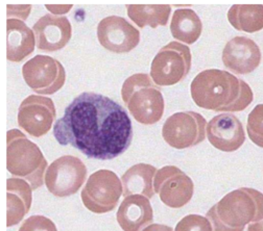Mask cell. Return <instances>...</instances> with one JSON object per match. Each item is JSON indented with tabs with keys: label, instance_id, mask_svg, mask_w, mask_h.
I'll use <instances>...</instances> for the list:
<instances>
[{
	"label": "cell",
	"instance_id": "cell-4",
	"mask_svg": "<svg viewBox=\"0 0 263 231\" xmlns=\"http://www.w3.org/2000/svg\"><path fill=\"white\" fill-rule=\"evenodd\" d=\"M48 163L40 148L18 129L7 134V170L14 177L27 181L32 190L44 183Z\"/></svg>",
	"mask_w": 263,
	"mask_h": 231
},
{
	"label": "cell",
	"instance_id": "cell-14",
	"mask_svg": "<svg viewBox=\"0 0 263 231\" xmlns=\"http://www.w3.org/2000/svg\"><path fill=\"white\" fill-rule=\"evenodd\" d=\"M207 138L210 144L223 152L238 150L246 141V134L240 120L232 114L215 116L207 124Z\"/></svg>",
	"mask_w": 263,
	"mask_h": 231
},
{
	"label": "cell",
	"instance_id": "cell-29",
	"mask_svg": "<svg viewBox=\"0 0 263 231\" xmlns=\"http://www.w3.org/2000/svg\"><path fill=\"white\" fill-rule=\"evenodd\" d=\"M142 231H175L171 226L162 225V224H151Z\"/></svg>",
	"mask_w": 263,
	"mask_h": 231
},
{
	"label": "cell",
	"instance_id": "cell-8",
	"mask_svg": "<svg viewBox=\"0 0 263 231\" xmlns=\"http://www.w3.org/2000/svg\"><path fill=\"white\" fill-rule=\"evenodd\" d=\"M88 174L85 163L77 156L64 155L48 166L44 183L55 197L65 198L78 193Z\"/></svg>",
	"mask_w": 263,
	"mask_h": 231
},
{
	"label": "cell",
	"instance_id": "cell-3",
	"mask_svg": "<svg viewBox=\"0 0 263 231\" xmlns=\"http://www.w3.org/2000/svg\"><path fill=\"white\" fill-rule=\"evenodd\" d=\"M213 231H243L247 225L263 219V194L240 187L227 194L206 214Z\"/></svg>",
	"mask_w": 263,
	"mask_h": 231
},
{
	"label": "cell",
	"instance_id": "cell-5",
	"mask_svg": "<svg viewBox=\"0 0 263 231\" xmlns=\"http://www.w3.org/2000/svg\"><path fill=\"white\" fill-rule=\"evenodd\" d=\"M121 98L129 114L140 124L153 125L163 117L165 109L163 94L148 74L137 73L126 78Z\"/></svg>",
	"mask_w": 263,
	"mask_h": 231
},
{
	"label": "cell",
	"instance_id": "cell-19",
	"mask_svg": "<svg viewBox=\"0 0 263 231\" xmlns=\"http://www.w3.org/2000/svg\"><path fill=\"white\" fill-rule=\"evenodd\" d=\"M30 184L21 178L7 179V226L19 224L30 211L32 200Z\"/></svg>",
	"mask_w": 263,
	"mask_h": 231
},
{
	"label": "cell",
	"instance_id": "cell-1",
	"mask_svg": "<svg viewBox=\"0 0 263 231\" xmlns=\"http://www.w3.org/2000/svg\"><path fill=\"white\" fill-rule=\"evenodd\" d=\"M53 136L60 145H70L88 158L109 160L129 148L133 126L126 110L113 99L85 92L57 120Z\"/></svg>",
	"mask_w": 263,
	"mask_h": 231
},
{
	"label": "cell",
	"instance_id": "cell-13",
	"mask_svg": "<svg viewBox=\"0 0 263 231\" xmlns=\"http://www.w3.org/2000/svg\"><path fill=\"white\" fill-rule=\"evenodd\" d=\"M97 39L108 51L127 53L140 42V31L119 16H109L97 25Z\"/></svg>",
	"mask_w": 263,
	"mask_h": 231
},
{
	"label": "cell",
	"instance_id": "cell-15",
	"mask_svg": "<svg viewBox=\"0 0 263 231\" xmlns=\"http://www.w3.org/2000/svg\"><path fill=\"white\" fill-rule=\"evenodd\" d=\"M39 50L54 52L67 45L72 36L71 23L67 17L46 14L32 26Z\"/></svg>",
	"mask_w": 263,
	"mask_h": 231
},
{
	"label": "cell",
	"instance_id": "cell-24",
	"mask_svg": "<svg viewBox=\"0 0 263 231\" xmlns=\"http://www.w3.org/2000/svg\"><path fill=\"white\" fill-rule=\"evenodd\" d=\"M247 133L255 145L263 148V104L256 106L250 113Z\"/></svg>",
	"mask_w": 263,
	"mask_h": 231
},
{
	"label": "cell",
	"instance_id": "cell-25",
	"mask_svg": "<svg viewBox=\"0 0 263 231\" xmlns=\"http://www.w3.org/2000/svg\"><path fill=\"white\" fill-rule=\"evenodd\" d=\"M175 231H213V228L207 217L188 215L177 224Z\"/></svg>",
	"mask_w": 263,
	"mask_h": 231
},
{
	"label": "cell",
	"instance_id": "cell-6",
	"mask_svg": "<svg viewBox=\"0 0 263 231\" xmlns=\"http://www.w3.org/2000/svg\"><path fill=\"white\" fill-rule=\"evenodd\" d=\"M190 48L174 41L162 47L151 66V77L159 87H170L184 80L191 69Z\"/></svg>",
	"mask_w": 263,
	"mask_h": 231
},
{
	"label": "cell",
	"instance_id": "cell-9",
	"mask_svg": "<svg viewBox=\"0 0 263 231\" xmlns=\"http://www.w3.org/2000/svg\"><path fill=\"white\" fill-rule=\"evenodd\" d=\"M207 124L206 119L199 113H176L163 124L162 137L175 149L190 148L205 140Z\"/></svg>",
	"mask_w": 263,
	"mask_h": 231
},
{
	"label": "cell",
	"instance_id": "cell-10",
	"mask_svg": "<svg viewBox=\"0 0 263 231\" xmlns=\"http://www.w3.org/2000/svg\"><path fill=\"white\" fill-rule=\"evenodd\" d=\"M26 85L37 94L52 95L60 91L66 80L64 66L48 55H36L22 67Z\"/></svg>",
	"mask_w": 263,
	"mask_h": 231
},
{
	"label": "cell",
	"instance_id": "cell-11",
	"mask_svg": "<svg viewBox=\"0 0 263 231\" xmlns=\"http://www.w3.org/2000/svg\"><path fill=\"white\" fill-rule=\"evenodd\" d=\"M154 188L164 204L171 208H181L190 202L194 184L178 167L165 166L157 171Z\"/></svg>",
	"mask_w": 263,
	"mask_h": 231
},
{
	"label": "cell",
	"instance_id": "cell-16",
	"mask_svg": "<svg viewBox=\"0 0 263 231\" xmlns=\"http://www.w3.org/2000/svg\"><path fill=\"white\" fill-rule=\"evenodd\" d=\"M224 67L236 74L246 75L255 71L261 62L259 46L247 37H235L222 50Z\"/></svg>",
	"mask_w": 263,
	"mask_h": 231
},
{
	"label": "cell",
	"instance_id": "cell-26",
	"mask_svg": "<svg viewBox=\"0 0 263 231\" xmlns=\"http://www.w3.org/2000/svg\"><path fill=\"white\" fill-rule=\"evenodd\" d=\"M18 231H58V229L50 219L37 215L27 218Z\"/></svg>",
	"mask_w": 263,
	"mask_h": 231
},
{
	"label": "cell",
	"instance_id": "cell-22",
	"mask_svg": "<svg viewBox=\"0 0 263 231\" xmlns=\"http://www.w3.org/2000/svg\"><path fill=\"white\" fill-rule=\"evenodd\" d=\"M127 16L138 27L166 26L172 7L168 5H128L126 6Z\"/></svg>",
	"mask_w": 263,
	"mask_h": 231
},
{
	"label": "cell",
	"instance_id": "cell-28",
	"mask_svg": "<svg viewBox=\"0 0 263 231\" xmlns=\"http://www.w3.org/2000/svg\"><path fill=\"white\" fill-rule=\"evenodd\" d=\"M45 7L51 13V15H54V16H61L64 14H67L73 8L72 5H65V6L46 5Z\"/></svg>",
	"mask_w": 263,
	"mask_h": 231
},
{
	"label": "cell",
	"instance_id": "cell-12",
	"mask_svg": "<svg viewBox=\"0 0 263 231\" xmlns=\"http://www.w3.org/2000/svg\"><path fill=\"white\" fill-rule=\"evenodd\" d=\"M57 111L52 99L30 95L21 102L18 111V125L34 138L45 136L52 127Z\"/></svg>",
	"mask_w": 263,
	"mask_h": 231
},
{
	"label": "cell",
	"instance_id": "cell-27",
	"mask_svg": "<svg viewBox=\"0 0 263 231\" xmlns=\"http://www.w3.org/2000/svg\"><path fill=\"white\" fill-rule=\"evenodd\" d=\"M31 11V6H7V14L8 19L11 17H16L15 19L24 21L27 19L29 13Z\"/></svg>",
	"mask_w": 263,
	"mask_h": 231
},
{
	"label": "cell",
	"instance_id": "cell-20",
	"mask_svg": "<svg viewBox=\"0 0 263 231\" xmlns=\"http://www.w3.org/2000/svg\"><path fill=\"white\" fill-rule=\"evenodd\" d=\"M157 171L156 167L148 163H137L130 167L121 177L123 197L142 195L152 199L156 194L153 187V178H155Z\"/></svg>",
	"mask_w": 263,
	"mask_h": 231
},
{
	"label": "cell",
	"instance_id": "cell-17",
	"mask_svg": "<svg viewBox=\"0 0 263 231\" xmlns=\"http://www.w3.org/2000/svg\"><path fill=\"white\" fill-rule=\"evenodd\" d=\"M116 219L123 231H142L154 222L149 199L142 195L125 197L118 207Z\"/></svg>",
	"mask_w": 263,
	"mask_h": 231
},
{
	"label": "cell",
	"instance_id": "cell-18",
	"mask_svg": "<svg viewBox=\"0 0 263 231\" xmlns=\"http://www.w3.org/2000/svg\"><path fill=\"white\" fill-rule=\"evenodd\" d=\"M34 31L23 21L11 18L7 20V58L20 62L30 55L36 47Z\"/></svg>",
	"mask_w": 263,
	"mask_h": 231
},
{
	"label": "cell",
	"instance_id": "cell-30",
	"mask_svg": "<svg viewBox=\"0 0 263 231\" xmlns=\"http://www.w3.org/2000/svg\"><path fill=\"white\" fill-rule=\"evenodd\" d=\"M248 231H263V219L261 221L251 223L248 226Z\"/></svg>",
	"mask_w": 263,
	"mask_h": 231
},
{
	"label": "cell",
	"instance_id": "cell-23",
	"mask_svg": "<svg viewBox=\"0 0 263 231\" xmlns=\"http://www.w3.org/2000/svg\"><path fill=\"white\" fill-rule=\"evenodd\" d=\"M228 20L239 31L253 32L263 29L262 5H234L228 12Z\"/></svg>",
	"mask_w": 263,
	"mask_h": 231
},
{
	"label": "cell",
	"instance_id": "cell-21",
	"mask_svg": "<svg viewBox=\"0 0 263 231\" xmlns=\"http://www.w3.org/2000/svg\"><path fill=\"white\" fill-rule=\"evenodd\" d=\"M171 31L176 40L191 45L201 37L203 23L193 10H177L172 18Z\"/></svg>",
	"mask_w": 263,
	"mask_h": 231
},
{
	"label": "cell",
	"instance_id": "cell-2",
	"mask_svg": "<svg viewBox=\"0 0 263 231\" xmlns=\"http://www.w3.org/2000/svg\"><path fill=\"white\" fill-rule=\"evenodd\" d=\"M190 91L197 107L213 112H242L254 100V93L245 80L219 69L200 72L192 80Z\"/></svg>",
	"mask_w": 263,
	"mask_h": 231
},
{
	"label": "cell",
	"instance_id": "cell-7",
	"mask_svg": "<svg viewBox=\"0 0 263 231\" xmlns=\"http://www.w3.org/2000/svg\"><path fill=\"white\" fill-rule=\"evenodd\" d=\"M121 196H123L122 182L110 170H98L93 173L81 193L85 207L100 215L114 211Z\"/></svg>",
	"mask_w": 263,
	"mask_h": 231
}]
</instances>
